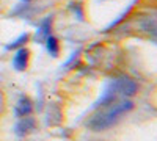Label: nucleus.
<instances>
[{"label":"nucleus","mask_w":157,"mask_h":141,"mask_svg":"<svg viewBox=\"0 0 157 141\" xmlns=\"http://www.w3.org/2000/svg\"><path fill=\"white\" fill-rule=\"evenodd\" d=\"M30 38H32V35L30 33H22L19 38H16L14 41H11L10 44H6V50H16V49H21V47H24V46H27V43L30 41Z\"/></svg>","instance_id":"6e6552de"},{"label":"nucleus","mask_w":157,"mask_h":141,"mask_svg":"<svg viewBox=\"0 0 157 141\" xmlns=\"http://www.w3.org/2000/svg\"><path fill=\"white\" fill-rule=\"evenodd\" d=\"M115 83L118 88V93L126 96V97H132L138 91V85L132 79H129V77H121V79L115 80Z\"/></svg>","instance_id":"7ed1b4c3"},{"label":"nucleus","mask_w":157,"mask_h":141,"mask_svg":"<svg viewBox=\"0 0 157 141\" xmlns=\"http://www.w3.org/2000/svg\"><path fill=\"white\" fill-rule=\"evenodd\" d=\"M24 2H27V0H24Z\"/></svg>","instance_id":"9d476101"},{"label":"nucleus","mask_w":157,"mask_h":141,"mask_svg":"<svg viewBox=\"0 0 157 141\" xmlns=\"http://www.w3.org/2000/svg\"><path fill=\"white\" fill-rule=\"evenodd\" d=\"M29 65H30V50L25 46L21 49H16L14 55H13V68L22 72L29 68Z\"/></svg>","instance_id":"f03ea898"},{"label":"nucleus","mask_w":157,"mask_h":141,"mask_svg":"<svg viewBox=\"0 0 157 141\" xmlns=\"http://www.w3.org/2000/svg\"><path fill=\"white\" fill-rule=\"evenodd\" d=\"M71 8H72V11H74V14H75L78 19H80V20H83V16H85V14H83V8H82V5H80V3H72Z\"/></svg>","instance_id":"1a4fd4ad"},{"label":"nucleus","mask_w":157,"mask_h":141,"mask_svg":"<svg viewBox=\"0 0 157 141\" xmlns=\"http://www.w3.org/2000/svg\"><path fill=\"white\" fill-rule=\"evenodd\" d=\"M44 44H46V49H47V52H49V55H52L54 58H57L58 55H60V50H61V46H60V39L57 36H54V35H50L47 39L44 41Z\"/></svg>","instance_id":"0eeeda50"},{"label":"nucleus","mask_w":157,"mask_h":141,"mask_svg":"<svg viewBox=\"0 0 157 141\" xmlns=\"http://www.w3.org/2000/svg\"><path fill=\"white\" fill-rule=\"evenodd\" d=\"M32 111H33V102L30 100V97L22 96L14 107V114L17 118H24V116H30Z\"/></svg>","instance_id":"20e7f679"},{"label":"nucleus","mask_w":157,"mask_h":141,"mask_svg":"<svg viewBox=\"0 0 157 141\" xmlns=\"http://www.w3.org/2000/svg\"><path fill=\"white\" fill-rule=\"evenodd\" d=\"M52 35V17H46L39 24V28L36 30V41L38 43H44L47 38Z\"/></svg>","instance_id":"423d86ee"},{"label":"nucleus","mask_w":157,"mask_h":141,"mask_svg":"<svg viewBox=\"0 0 157 141\" xmlns=\"http://www.w3.org/2000/svg\"><path fill=\"white\" fill-rule=\"evenodd\" d=\"M132 108H134V104L130 100L118 102V104H115V105L110 104L109 110H104L102 113L96 114V116L88 122V125L93 130H96V132L105 130V129H109V127H112L113 124H116L123 114H126L127 111H130Z\"/></svg>","instance_id":"f257e3e1"},{"label":"nucleus","mask_w":157,"mask_h":141,"mask_svg":"<svg viewBox=\"0 0 157 141\" xmlns=\"http://www.w3.org/2000/svg\"><path fill=\"white\" fill-rule=\"evenodd\" d=\"M21 121L16 124V133L19 136H24V135H27L30 133L32 130H35V127H36V121L30 116H24V118H19Z\"/></svg>","instance_id":"39448f33"}]
</instances>
